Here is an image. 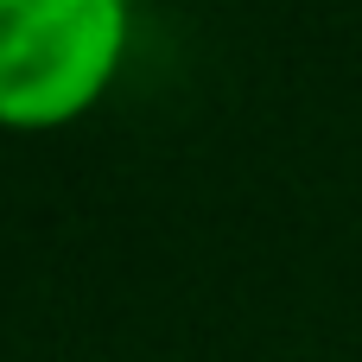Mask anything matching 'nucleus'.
<instances>
[{
	"instance_id": "obj_1",
	"label": "nucleus",
	"mask_w": 362,
	"mask_h": 362,
	"mask_svg": "<svg viewBox=\"0 0 362 362\" xmlns=\"http://www.w3.org/2000/svg\"><path fill=\"white\" fill-rule=\"evenodd\" d=\"M121 51V0H0V127H64L89 115Z\"/></svg>"
}]
</instances>
